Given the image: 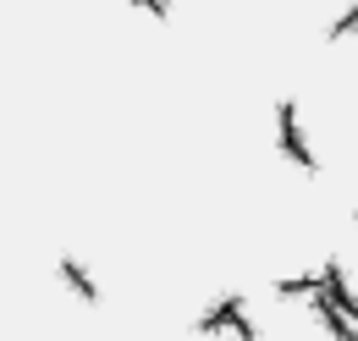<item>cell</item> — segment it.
I'll list each match as a JSON object with an SVG mask.
<instances>
[{
  "instance_id": "cell-1",
  "label": "cell",
  "mask_w": 358,
  "mask_h": 341,
  "mask_svg": "<svg viewBox=\"0 0 358 341\" xmlns=\"http://www.w3.org/2000/svg\"><path fill=\"white\" fill-rule=\"evenodd\" d=\"M133 6H143V11H155V17H166V0H133Z\"/></svg>"
}]
</instances>
